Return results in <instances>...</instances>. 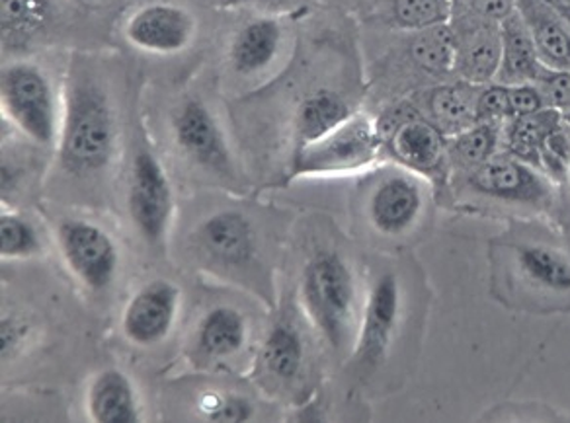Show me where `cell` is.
<instances>
[{"label": "cell", "instance_id": "6da1fadb", "mask_svg": "<svg viewBox=\"0 0 570 423\" xmlns=\"http://www.w3.org/2000/svg\"><path fill=\"white\" fill-rule=\"evenodd\" d=\"M491 297L514 313L570 316V240L561 230L512 223L487 248Z\"/></svg>", "mask_w": 570, "mask_h": 423}, {"label": "cell", "instance_id": "7a4b0ae2", "mask_svg": "<svg viewBox=\"0 0 570 423\" xmlns=\"http://www.w3.org/2000/svg\"><path fill=\"white\" fill-rule=\"evenodd\" d=\"M118 142V121L108 90L80 71L69 80L57 157L65 173L92 178L110 166Z\"/></svg>", "mask_w": 570, "mask_h": 423}, {"label": "cell", "instance_id": "3957f363", "mask_svg": "<svg viewBox=\"0 0 570 423\" xmlns=\"http://www.w3.org/2000/svg\"><path fill=\"white\" fill-rule=\"evenodd\" d=\"M411 291L403 269L395 264L373 272L364 291L350 365L362 383H370L387 367L403 340L411 316Z\"/></svg>", "mask_w": 570, "mask_h": 423}, {"label": "cell", "instance_id": "277c9868", "mask_svg": "<svg viewBox=\"0 0 570 423\" xmlns=\"http://www.w3.org/2000/svg\"><path fill=\"white\" fill-rule=\"evenodd\" d=\"M299 298L313 328L334 352L352 350L364 293L356 269L342 252L323 250L307 259Z\"/></svg>", "mask_w": 570, "mask_h": 423}, {"label": "cell", "instance_id": "5b68a950", "mask_svg": "<svg viewBox=\"0 0 570 423\" xmlns=\"http://www.w3.org/2000/svg\"><path fill=\"white\" fill-rule=\"evenodd\" d=\"M385 147L380 124L364 111H354L341 126L315 141L297 145L289 178H318L364 173L380 160Z\"/></svg>", "mask_w": 570, "mask_h": 423}, {"label": "cell", "instance_id": "8992f818", "mask_svg": "<svg viewBox=\"0 0 570 423\" xmlns=\"http://www.w3.org/2000/svg\"><path fill=\"white\" fill-rule=\"evenodd\" d=\"M430 188L426 178L403 166L385 168L365 189L362 213L370 233L383 243L411 240L428 217Z\"/></svg>", "mask_w": 570, "mask_h": 423}, {"label": "cell", "instance_id": "52a82bcc", "mask_svg": "<svg viewBox=\"0 0 570 423\" xmlns=\"http://www.w3.org/2000/svg\"><path fill=\"white\" fill-rule=\"evenodd\" d=\"M2 116L38 147H57L63 108L48 72L28 61L4 65L0 72Z\"/></svg>", "mask_w": 570, "mask_h": 423}, {"label": "cell", "instance_id": "ba28073f", "mask_svg": "<svg viewBox=\"0 0 570 423\" xmlns=\"http://www.w3.org/2000/svg\"><path fill=\"white\" fill-rule=\"evenodd\" d=\"M461 178L468 194L489 204L507 205L535 215H546L557 204L554 181L549 180L535 166L504 150L476 166L475 170L461 174Z\"/></svg>", "mask_w": 570, "mask_h": 423}, {"label": "cell", "instance_id": "9c48e42d", "mask_svg": "<svg viewBox=\"0 0 570 423\" xmlns=\"http://www.w3.org/2000/svg\"><path fill=\"white\" fill-rule=\"evenodd\" d=\"M127 213L142 243L151 248L167 244L175 217V191L167 168L151 149L135 153L127 184Z\"/></svg>", "mask_w": 570, "mask_h": 423}, {"label": "cell", "instance_id": "30bf717a", "mask_svg": "<svg viewBox=\"0 0 570 423\" xmlns=\"http://www.w3.org/2000/svg\"><path fill=\"white\" fill-rule=\"evenodd\" d=\"M56 240L65 267L85 289H110L121 267V250L106 228L92 220L69 217L57 225Z\"/></svg>", "mask_w": 570, "mask_h": 423}, {"label": "cell", "instance_id": "8fae6325", "mask_svg": "<svg viewBox=\"0 0 570 423\" xmlns=\"http://www.w3.org/2000/svg\"><path fill=\"white\" fill-rule=\"evenodd\" d=\"M183 311V291L170 279L155 277L142 283L119 318V329L126 342L139 350H153L165 344L175 332Z\"/></svg>", "mask_w": 570, "mask_h": 423}, {"label": "cell", "instance_id": "7c38bea8", "mask_svg": "<svg viewBox=\"0 0 570 423\" xmlns=\"http://www.w3.org/2000/svg\"><path fill=\"white\" fill-rule=\"evenodd\" d=\"M173 137L183 157L188 158L191 165L222 180L235 178V163L227 137L214 111L199 98H188L178 106L173 116Z\"/></svg>", "mask_w": 570, "mask_h": 423}, {"label": "cell", "instance_id": "4fadbf2b", "mask_svg": "<svg viewBox=\"0 0 570 423\" xmlns=\"http://www.w3.org/2000/svg\"><path fill=\"white\" fill-rule=\"evenodd\" d=\"M196 33L198 22L190 10L170 2H153L135 10L124 26L127 43L147 56H178L190 48Z\"/></svg>", "mask_w": 570, "mask_h": 423}, {"label": "cell", "instance_id": "5bb4252c", "mask_svg": "<svg viewBox=\"0 0 570 423\" xmlns=\"http://www.w3.org/2000/svg\"><path fill=\"white\" fill-rule=\"evenodd\" d=\"M385 145L396 165L428 181H436L450 173L448 135L422 114L399 119L389 131Z\"/></svg>", "mask_w": 570, "mask_h": 423}, {"label": "cell", "instance_id": "9a60e30c", "mask_svg": "<svg viewBox=\"0 0 570 423\" xmlns=\"http://www.w3.org/2000/svg\"><path fill=\"white\" fill-rule=\"evenodd\" d=\"M453 30L455 38V69L453 75L479 87L497 80L502 56L500 22L473 14L461 30Z\"/></svg>", "mask_w": 570, "mask_h": 423}, {"label": "cell", "instance_id": "2e32d148", "mask_svg": "<svg viewBox=\"0 0 570 423\" xmlns=\"http://www.w3.org/2000/svg\"><path fill=\"white\" fill-rule=\"evenodd\" d=\"M284 56V26L274 18H256L235 33L227 63L238 79H264Z\"/></svg>", "mask_w": 570, "mask_h": 423}, {"label": "cell", "instance_id": "e0dca14e", "mask_svg": "<svg viewBox=\"0 0 570 423\" xmlns=\"http://www.w3.org/2000/svg\"><path fill=\"white\" fill-rule=\"evenodd\" d=\"M194 238L196 248L217 266H248L256 256L253 223L243 213H214L199 223Z\"/></svg>", "mask_w": 570, "mask_h": 423}, {"label": "cell", "instance_id": "ac0fdd59", "mask_svg": "<svg viewBox=\"0 0 570 423\" xmlns=\"http://www.w3.org/2000/svg\"><path fill=\"white\" fill-rule=\"evenodd\" d=\"M250 336L245 313L230 305H215L202 314L194 336L191 357L204 365L233 360L245 350Z\"/></svg>", "mask_w": 570, "mask_h": 423}, {"label": "cell", "instance_id": "d6986e66", "mask_svg": "<svg viewBox=\"0 0 570 423\" xmlns=\"http://www.w3.org/2000/svg\"><path fill=\"white\" fill-rule=\"evenodd\" d=\"M85 412L95 423H139L142 407L131 376L118 367L100 368L85 394Z\"/></svg>", "mask_w": 570, "mask_h": 423}, {"label": "cell", "instance_id": "ffe728a7", "mask_svg": "<svg viewBox=\"0 0 570 423\" xmlns=\"http://www.w3.org/2000/svg\"><path fill=\"white\" fill-rule=\"evenodd\" d=\"M514 9L547 69L570 71V24L549 0H514Z\"/></svg>", "mask_w": 570, "mask_h": 423}, {"label": "cell", "instance_id": "44dd1931", "mask_svg": "<svg viewBox=\"0 0 570 423\" xmlns=\"http://www.w3.org/2000/svg\"><path fill=\"white\" fill-rule=\"evenodd\" d=\"M479 92L481 87L455 79L452 82H442L438 87L430 88L424 95V102L420 111L424 118L430 119L434 126L440 127L448 139L460 135L469 127L479 124Z\"/></svg>", "mask_w": 570, "mask_h": 423}, {"label": "cell", "instance_id": "7402d4cb", "mask_svg": "<svg viewBox=\"0 0 570 423\" xmlns=\"http://www.w3.org/2000/svg\"><path fill=\"white\" fill-rule=\"evenodd\" d=\"M500 36H502V56H500L499 75L494 82L535 85L546 65L541 63L535 43L531 40L530 32L515 9L500 20Z\"/></svg>", "mask_w": 570, "mask_h": 423}, {"label": "cell", "instance_id": "603a6c76", "mask_svg": "<svg viewBox=\"0 0 570 423\" xmlns=\"http://www.w3.org/2000/svg\"><path fill=\"white\" fill-rule=\"evenodd\" d=\"M258 367L269 383L294 384L305 368V342L289 321H279L269 329L258 353Z\"/></svg>", "mask_w": 570, "mask_h": 423}, {"label": "cell", "instance_id": "cb8c5ba5", "mask_svg": "<svg viewBox=\"0 0 570 423\" xmlns=\"http://www.w3.org/2000/svg\"><path fill=\"white\" fill-rule=\"evenodd\" d=\"M562 124L564 118L551 108L510 119L502 126V150L538 168L539 153Z\"/></svg>", "mask_w": 570, "mask_h": 423}, {"label": "cell", "instance_id": "d4e9b609", "mask_svg": "<svg viewBox=\"0 0 570 423\" xmlns=\"http://www.w3.org/2000/svg\"><path fill=\"white\" fill-rule=\"evenodd\" d=\"M354 114L346 98L333 90H317L303 100L295 116L297 145L315 141L318 137L333 131Z\"/></svg>", "mask_w": 570, "mask_h": 423}, {"label": "cell", "instance_id": "484cf974", "mask_svg": "<svg viewBox=\"0 0 570 423\" xmlns=\"http://www.w3.org/2000/svg\"><path fill=\"white\" fill-rule=\"evenodd\" d=\"M502 150V126L479 121L448 139L450 173L468 174Z\"/></svg>", "mask_w": 570, "mask_h": 423}, {"label": "cell", "instance_id": "4316f807", "mask_svg": "<svg viewBox=\"0 0 570 423\" xmlns=\"http://www.w3.org/2000/svg\"><path fill=\"white\" fill-rule=\"evenodd\" d=\"M409 57L420 71L448 77L455 69V38L452 26H436L420 32H412L409 41Z\"/></svg>", "mask_w": 570, "mask_h": 423}, {"label": "cell", "instance_id": "83f0119b", "mask_svg": "<svg viewBox=\"0 0 570 423\" xmlns=\"http://www.w3.org/2000/svg\"><path fill=\"white\" fill-rule=\"evenodd\" d=\"M46 244L40 228L24 213L2 212L0 215V259L28 262L43 256Z\"/></svg>", "mask_w": 570, "mask_h": 423}, {"label": "cell", "instance_id": "f1b7e54d", "mask_svg": "<svg viewBox=\"0 0 570 423\" xmlns=\"http://www.w3.org/2000/svg\"><path fill=\"white\" fill-rule=\"evenodd\" d=\"M453 0H389V18L406 32L450 24Z\"/></svg>", "mask_w": 570, "mask_h": 423}, {"label": "cell", "instance_id": "f546056e", "mask_svg": "<svg viewBox=\"0 0 570 423\" xmlns=\"http://www.w3.org/2000/svg\"><path fill=\"white\" fill-rule=\"evenodd\" d=\"M198 412L207 422L237 423L248 422L254 417L250 400L235 392L207 391L199 394Z\"/></svg>", "mask_w": 570, "mask_h": 423}, {"label": "cell", "instance_id": "4dcf8cb0", "mask_svg": "<svg viewBox=\"0 0 570 423\" xmlns=\"http://www.w3.org/2000/svg\"><path fill=\"white\" fill-rule=\"evenodd\" d=\"M484 422H567L569 414L541 402H502L481 414Z\"/></svg>", "mask_w": 570, "mask_h": 423}, {"label": "cell", "instance_id": "1f68e13d", "mask_svg": "<svg viewBox=\"0 0 570 423\" xmlns=\"http://www.w3.org/2000/svg\"><path fill=\"white\" fill-rule=\"evenodd\" d=\"M535 87L546 100L547 108L559 111L564 121L570 119V71L543 69L535 80Z\"/></svg>", "mask_w": 570, "mask_h": 423}, {"label": "cell", "instance_id": "d6a6232c", "mask_svg": "<svg viewBox=\"0 0 570 423\" xmlns=\"http://www.w3.org/2000/svg\"><path fill=\"white\" fill-rule=\"evenodd\" d=\"M476 114H479V121H487V124L504 126L507 121H510L512 111H510V100H508V85L489 82L481 87Z\"/></svg>", "mask_w": 570, "mask_h": 423}, {"label": "cell", "instance_id": "836d02e7", "mask_svg": "<svg viewBox=\"0 0 570 423\" xmlns=\"http://www.w3.org/2000/svg\"><path fill=\"white\" fill-rule=\"evenodd\" d=\"M30 336V324L14 313L2 314L0 321V342H2V360L9 361L22 352L24 342Z\"/></svg>", "mask_w": 570, "mask_h": 423}, {"label": "cell", "instance_id": "e575fe53", "mask_svg": "<svg viewBox=\"0 0 570 423\" xmlns=\"http://www.w3.org/2000/svg\"><path fill=\"white\" fill-rule=\"evenodd\" d=\"M38 20L33 0H2V28L4 32H24Z\"/></svg>", "mask_w": 570, "mask_h": 423}, {"label": "cell", "instance_id": "d590c367", "mask_svg": "<svg viewBox=\"0 0 570 423\" xmlns=\"http://www.w3.org/2000/svg\"><path fill=\"white\" fill-rule=\"evenodd\" d=\"M508 100L512 119L546 110L547 104L535 85H508Z\"/></svg>", "mask_w": 570, "mask_h": 423}, {"label": "cell", "instance_id": "8d00e7d4", "mask_svg": "<svg viewBox=\"0 0 570 423\" xmlns=\"http://www.w3.org/2000/svg\"><path fill=\"white\" fill-rule=\"evenodd\" d=\"M549 2H553L554 7H559V9L570 7V0H549Z\"/></svg>", "mask_w": 570, "mask_h": 423}, {"label": "cell", "instance_id": "74e56055", "mask_svg": "<svg viewBox=\"0 0 570 423\" xmlns=\"http://www.w3.org/2000/svg\"><path fill=\"white\" fill-rule=\"evenodd\" d=\"M562 17L567 18V22L570 24V7H562Z\"/></svg>", "mask_w": 570, "mask_h": 423}, {"label": "cell", "instance_id": "f35d334b", "mask_svg": "<svg viewBox=\"0 0 570 423\" xmlns=\"http://www.w3.org/2000/svg\"><path fill=\"white\" fill-rule=\"evenodd\" d=\"M564 184H567V186H569L570 189V168L569 174H567V180H564ZM562 235L567 236V238H569L570 240V230H567V233H562Z\"/></svg>", "mask_w": 570, "mask_h": 423}, {"label": "cell", "instance_id": "ab89813d", "mask_svg": "<svg viewBox=\"0 0 570 423\" xmlns=\"http://www.w3.org/2000/svg\"><path fill=\"white\" fill-rule=\"evenodd\" d=\"M567 124H569V126H570V119H567Z\"/></svg>", "mask_w": 570, "mask_h": 423}]
</instances>
